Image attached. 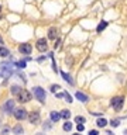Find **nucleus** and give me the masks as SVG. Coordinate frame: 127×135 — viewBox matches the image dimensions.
I'll use <instances>...</instances> for the list:
<instances>
[{"label": "nucleus", "mask_w": 127, "mask_h": 135, "mask_svg": "<svg viewBox=\"0 0 127 135\" xmlns=\"http://www.w3.org/2000/svg\"><path fill=\"white\" fill-rule=\"evenodd\" d=\"M33 93H34V96L37 97V100L40 101L41 104H45V98H47V94H45V90L40 87V86H37V87L33 89Z\"/></svg>", "instance_id": "1"}, {"label": "nucleus", "mask_w": 127, "mask_h": 135, "mask_svg": "<svg viewBox=\"0 0 127 135\" xmlns=\"http://www.w3.org/2000/svg\"><path fill=\"white\" fill-rule=\"evenodd\" d=\"M17 98H19L20 103H28V101L33 98V94L28 92V90L21 89V92L19 93V94H17Z\"/></svg>", "instance_id": "2"}, {"label": "nucleus", "mask_w": 127, "mask_h": 135, "mask_svg": "<svg viewBox=\"0 0 127 135\" xmlns=\"http://www.w3.org/2000/svg\"><path fill=\"white\" fill-rule=\"evenodd\" d=\"M0 72H2V75L7 79V77H10L11 75H13V68H11V64H7V62H4V64L0 65Z\"/></svg>", "instance_id": "3"}, {"label": "nucleus", "mask_w": 127, "mask_h": 135, "mask_svg": "<svg viewBox=\"0 0 127 135\" xmlns=\"http://www.w3.org/2000/svg\"><path fill=\"white\" fill-rule=\"evenodd\" d=\"M123 103H124V97H113L112 98V101H110V104H112V107L113 109H116L117 111L119 110H122V107H123Z\"/></svg>", "instance_id": "4"}, {"label": "nucleus", "mask_w": 127, "mask_h": 135, "mask_svg": "<svg viewBox=\"0 0 127 135\" xmlns=\"http://www.w3.org/2000/svg\"><path fill=\"white\" fill-rule=\"evenodd\" d=\"M13 114L16 117V120H19V121H23V120H26L28 117V113H27L26 109H17V110H14Z\"/></svg>", "instance_id": "5"}, {"label": "nucleus", "mask_w": 127, "mask_h": 135, "mask_svg": "<svg viewBox=\"0 0 127 135\" xmlns=\"http://www.w3.org/2000/svg\"><path fill=\"white\" fill-rule=\"evenodd\" d=\"M35 48H37L40 52H45V51L48 49V41L45 40V38H40V40L37 41V44H35Z\"/></svg>", "instance_id": "6"}, {"label": "nucleus", "mask_w": 127, "mask_h": 135, "mask_svg": "<svg viewBox=\"0 0 127 135\" xmlns=\"http://www.w3.org/2000/svg\"><path fill=\"white\" fill-rule=\"evenodd\" d=\"M28 121L31 122V124H34V125L40 124V111H38V110L31 111V114L28 115Z\"/></svg>", "instance_id": "7"}, {"label": "nucleus", "mask_w": 127, "mask_h": 135, "mask_svg": "<svg viewBox=\"0 0 127 135\" xmlns=\"http://www.w3.org/2000/svg\"><path fill=\"white\" fill-rule=\"evenodd\" d=\"M19 51H20V53H23V55H30L31 51H33V47H31V44L24 42L19 47Z\"/></svg>", "instance_id": "8"}, {"label": "nucleus", "mask_w": 127, "mask_h": 135, "mask_svg": "<svg viewBox=\"0 0 127 135\" xmlns=\"http://www.w3.org/2000/svg\"><path fill=\"white\" fill-rule=\"evenodd\" d=\"M14 100H7L6 101V104L3 106V111H4L6 114H11L14 113Z\"/></svg>", "instance_id": "9"}, {"label": "nucleus", "mask_w": 127, "mask_h": 135, "mask_svg": "<svg viewBox=\"0 0 127 135\" xmlns=\"http://www.w3.org/2000/svg\"><path fill=\"white\" fill-rule=\"evenodd\" d=\"M57 37H58V30H57L55 27L50 28V31H48V38H50V40H57Z\"/></svg>", "instance_id": "10"}, {"label": "nucleus", "mask_w": 127, "mask_h": 135, "mask_svg": "<svg viewBox=\"0 0 127 135\" xmlns=\"http://www.w3.org/2000/svg\"><path fill=\"white\" fill-rule=\"evenodd\" d=\"M75 97L78 98L79 101H82V103H86L88 100H89V97H88L85 93H82V92H76V94H75Z\"/></svg>", "instance_id": "11"}, {"label": "nucleus", "mask_w": 127, "mask_h": 135, "mask_svg": "<svg viewBox=\"0 0 127 135\" xmlns=\"http://www.w3.org/2000/svg\"><path fill=\"white\" fill-rule=\"evenodd\" d=\"M59 118H61V113L51 111V121H52V122H58Z\"/></svg>", "instance_id": "12"}, {"label": "nucleus", "mask_w": 127, "mask_h": 135, "mask_svg": "<svg viewBox=\"0 0 127 135\" xmlns=\"http://www.w3.org/2000/svg\"><path fill=\"white\" fill-rule=\"evenodd\" d=\"M61 76L64 77V80H66V82H68L69 83V85H74V80H72V77L71 76H69V75L68 73H66V72H61Z\"/></svg>", "instance_id": "13"}, {"label": "nucleus", "mask_w": 127, "mask_h": 135, "mask_svg": "<svg viewBox=\"0 0 127 135\" xmlns=\"http://www.w3.org/2000/svg\"><path fill=\"white\" fill-rule=\"evenodd\" d=\"M10 92H11V94H13V96H17L21 92V87H20V86H17V85H13L10 87Z\"/></svg>", "instance_id": "14"}, {"label": "nucleus", "mask_w": 127, "mask_h": 135, "mask_svg": "<svg viewBox=\"0 0 127 135\" xmlns=\"http://www.w3.org/2000/svg\"><path fill=\"white\" fill-rule=\"evenodd\" d=\"M10 55V52H9V49L6 47H0V56L2 58H6V56Z\"/></svg>", "instance_id": "15"}, {"label": "nucleus", "mask_w": 127, "mask_h": 135, "mask_svg": "<svg viewBox=\"0 0 127 135\" xmlns=\"http://www.w3.org/2000/svg\"><path fill=\"white\" fill-rule=\"evenodd\" d=\"M96 124H98V127L105 128V127H106V124H107V120H106V118H99L98 121H96Z\"/></svg>", "instance_id": "16"}, {"label": "nucleus", "mask_w": 127, "mask_h": 135, "mask_svg": "<svg viewBox=\"0 0 127 135\" xmlns=\"http://www.w3.org/2000/svg\"><path fill=\"white\" fill-rule=\"evenodd\" d=\"M107 27V21H102V23H99V25H98V28H96V31L98 32H102L103 30Z\"/></svg>", "instance_id": "17"}, {"label": "nucleus", "mask_w": 127, "mask_h": 135, "mask_svg": "<svg viewBox=\"0 0 127 135\" xmlns=\"http://www.w3.org/2000/svg\"><path fill=\"white\" fill-rule=\"evenodd\" d=\"M61 117H62V118H65V120H69V118H71V111H69V110H62V111H61Z\"/></svg>", "instance_id": "18"}, {"label": "nucleus", "mask_w": 127, "mask_h": 135, "mask_svg": "<svg viewBox=\"0 0 127 135\" xmlns=\"http://www.w3.org/2000/svg\"><path fill=\"white\" fill-rule=\"evenodd\" d=\"M11 131H13L14 134H23V131H24V130H23V127H21L20 124H17L16 127H14L13 130H11Z\"/></svg>", "instance_id": "19"}, {"label": "nucleus", "mask_w": 127, "mask_h": 135, "mask_svg": "<svg viewBox=\"0 0 127 135\" xmlns=\"http://www.w3.org/2000/svg\"><path fill=\"white\" fill-rule=\"evenodd\" d=\"M64 131H72V122H69L68 120H66V122L64 124Z\"/></svg>", "instance_id": "20"}, {"label": "nucleus", "mask_w": 127, "mask_h": 135, "mask_svg": "<svg viewBox=\"0 0 127 135\" xmlns=\"http://www.w3.org/2000/svg\"><path fill=\"white\" fill-rule=\"evenodd\" d=\"M85 121H86V120H85V117H82V115H76L75 117V122H78V124H83Z\"/></svg>", "instance_id": "21"}, {"label": "nucleus", "mask_w": 127, "mask_h": 135, "mask_svg": "<svg viewBox=\"0 0 127 135\" xmlns=\"http://www.w3.org/2000/svg\"><path fill=\"white\" fill-rule=\"evenodd\" d=\"M14 65H16L17 68H20V69H24V68H26V61H19V62H14Z\"/></svg>", "instance_id": "22"}, {"label": "nucleus", "mask_w": 127, "mask_h": 135, "mask_svg": "<svg viewBox=\"0 0 127 135\" xmlns=\"http://www.w3.org/2000/svg\"><path fill=\"white\" fill-rule=\"evenodd\" d=\"M110 125H112L113 128H116V127H119V125H120V121H119V120H112V121H110Z\"/></svg>", "instance_id": "23"}, {"label": "nucleus", "mask_w": 127, "mask_h": 135, "mask_svg": "<svg viewBox=\"0 0 127 135\" xmlns=\"http://www.w3.org/2000/svg\"><path fill=\"white\" fill-rule=\"evenodd\" d=\"M64 97H65V101H68V103H72V101H74V100H72V97H71V94H68V93H64Z\"/></svg>", "instance_id": "24"}, {"label": "nucleus", "mask_w": 127, "mask_h": 135, "mask_svg": "<svg viewBox=\"0 0 127 135\" xmlns=\"http://www.w3.org/2000/svg\"><path fill=\"white\" fill-rule=\"evenodd\" d=\"M65 62H66V65H68V66H72V64H74V58H72V56H69V58L65 59Z\"/></svg>", "instance_id": "25"}, {"label": "nucleus", "mask_w": 127, "mask_h": 135, "mask_svg": "<svg viewBox=\"0 0 127 135\" xmlns=\"http://www.w3.org/2000/svg\"><path fill=\"white\" fill-rule=\"evenodd\" d=\"M58 89H61V86H59V85H52V86H51V92H52V93H55Z\"/></svg>", "instance_id": "26"}, {"label": "nucleus", "mask_w": 127, "mask_h": 135, "mask_svg": "<svg viewBox=\"0 0 127 135\" xmlns=\"http://www.w3.org/2000/svg\"><path fill=\"white\" fill-rule=\"evenodd\" d=\"M76 130H78V132H82V131L85 130V127H83V124H78V127H76Z\"/></svg>", "instance_id": "27"}, {"label": "nucleus", "mask_w": 127, "mask_h": 135, "mask_svg": "<svg viewBox=\"0 0 127 135\" xmlns=\"http://www.w3.org/2000/svg\"><path fill=\"white\" fill-rule=\"evenodd\" d=\"M59 42H61V40H59V38H57V40H55V44H54V48H55V49L59 47Z\"/></svg>", "instance_id": "28"}, {"label": "nucleus", "mask_w": 127, "mask_h": 135, "mask_svg": "<svg viewBox=\"0 0 127 135\" xmlns=\"http://www.w3.org/2000/svg\"><path fill=\"white\" fill-rule=\"evenodd\" d=\"M42 128H44V130H50V128H51V124H44V125H42Z\"/></svg>", "instance_id": "29"}, {"label": "nucleus", "mask_w": 127, "mask_h": 135, "mask_svg": "<svg viewBox=\"0 0 127 135\" xmlns=\"http://www.w3.org/2000/svg\"><path fill=\"white\" fill-rule=\"evenodd\" d=\"M89 134H90V135H98V131H96V130H92V131H89Z\"/></svg>", "instance_id": "30"}, {"label": "nucleus", "mask_w": 127, "mask_h": 135, "mask_svg": "<svg viewBox=\"0 0 127 135\" xmlns=\"http://www.w3.org/2000/svg\"><path fill=\"white\" fill-rule=\"evenodd\" d=\"M57 97H59V98H62V97H64V93H58V94H57Z\"/></svg>", "instance_id": "31"}, {"label": "nucleus", "mask_w": 127, "mask_h": 135, "mask_svg": "<svg viewBox=\"0 0 127 135\" xmlns=\"http://www.w3.org/2000/svg\"><path fill=\"white\" fill-rule=\"evenodd\" d=\"M0 44H3V38L2 37H0Z\"/></svg>", "instance_id": "32"}]
</instances>
